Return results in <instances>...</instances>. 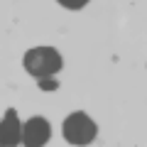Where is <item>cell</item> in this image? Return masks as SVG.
<instances>
[{
    "mask_svg": "<svg viewBox=\"0 0 147 147\" xmlns=\"http://www.w3.org/2000/svg\"><path fill=\"white\" fill-rule=\"evenodd\" d=\"M57 3H59V5H64V7H69V10H81L88 0H57Z\"/></svg>",
    "mask_w": 147,
    "mask_h": 147,
    "instance_id": "cell-6",
    "label": "cell"
},
{
    "mask_svg": "<svg viewBox=\"0 0 147 147\" xmlns=\"http://www.w3.org/2000/svg\"><path fill=\"white\" fill-rule=\"evenodd\" d=\"M22 142V125L17 120L15 108H7L0 120V147H17Z\"/></svg>",
    "mask_w": 147,
    "mask_h": 147,
    "instance_id": "cell-4",
    "label": "cell"
},
{
    "mask_svg": "<svg viewBox=\"0 0 147 147\" xmlns=\"http://www.w3.org/2000/svg\"><path fill=\"white\" fill-rule=\"evenodd\" d=\"M96 135H98V127L86 113H71L64 120V137L71 145H88L96 140Z\"/></svg>",
    "mask_w": 147,
    "mask_h": 147,
    "instance_id": "cell-2",
    "label": "cell"
},
{
    "mask_svg": "<svg viewBox=\"0 0 147 147\" xmlns=\"http://www.w3.org/2000/svg\"><path fill=\"white\" fill-rule=\"evenodd\" d=\"M49 137H52V127H49V123L44 120V118L34 115L30 118V120L22 125V145L25 147H42L49 142Z\"/></svg>",
    "mask_w": 147,
    "mask_h": 147,
    "instance_id": "cell-3",
    "label": "cell"
},
{
    "mask_svg": "<svg viewBox=\"0 0 147 147\" xmlns=\"http://www.w3.org/2000/svg\"><path fill=\"white\" fill-rule=\"evenodd\" d=\"M64 61L61 54L54 47H34L25 54V69L34 76V79H44V76H57L61 71Z\"/></svg>",
    "mask_w": 147,
    "mask_h": 147,
    "instance_id": "cell-1",
    "label": "cell"
},
{
    "mask_svg": "<svg viewBox=\"0 0 147 147\" xmlns=\"http://www.w3.org/2000/svg\"><path fill=\"white\" fill-rule=\"evenodd\" d=\"M37 84H39V88H42V91H57V88H59L57 76H44V79H37Z\"/></svg>",
    "mask_w": 147,
    "mask_h": 147,
    "instance_id": "cell-5",
    "label": "cell"
}]
</instances>
